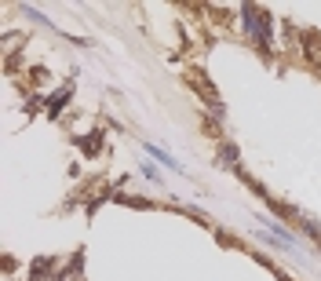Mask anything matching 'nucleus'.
<instances>
[{
	"instance_id": "obj_1",
	"label": "nucleus",
	"mask_w": 321,
	"mask_h": 281,
	"mask_svg": "<svg viewBox=\"0 0 321 281\" xmlns=\"http://www.w3.org/2000/svg\"><path fill=\"white\" fill-rule=\"evenodd\" d=\"M146 154H150L154 161H161V164H168V168H175V172H179V164H175V157H172V154H164L161 146H150V143H146Z\"/></svg>"
}]
</instances>
